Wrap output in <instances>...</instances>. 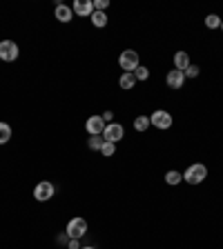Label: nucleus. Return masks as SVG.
<instances>
[{
  "mask_svg": "<svg viewBox=\"0 0 223 249\" xmlns=\"http://www.w3.org/2000/svg\"><path fill=\"white\" fill-rule=\"evenodd\" d=\"M205 178H208V167L201 165V162L190 165L185 169V174H183V180H185L187 185H201Z\"/></svg>",
  "mask_w": 223,
  "mask_h": 249,
  "instance_id": "f257e3e1",
  "label": "nucleus"
},
{
  "mask_svg": "<svg viewBox=\"0 0 223 249\" xmlns=\"http://www.w3.org/2000/svg\"><path fill=\"white\" fill-rule=\"evenodd\" d=\"M119 65H121V69H123L125 73H134V69L141 65L139 53H136L134 49H125V52L119 56Z\"/></svg>",
  "mask_w": 223,
  "mask_h": 249,
  "instance_id": "f03ea898",
  "label": "nucleus"
},
{
  "mask_svg": "<svg viewBox=\"0 0 223 249\" xmlns=\"http://www.w3.org/2000/svg\"><path fill=\"white\" fill-rule=\"evenodd\" d=\"M65 233H67L69 238H76L81 240L87 233V220L85 218H72L67 223V229H65Z\"/></svg>",
  "mask_w": 223,
  "mask_h": 249,
  "instance_id": "7ed1b4c3",
  "label": "nucleus"
},
{
  "mask_svg": "<svg viewBox=\"0 0 223 249\" xmlns=\"http://www.w3.org/2000/svg\"><path fill=\"white\" fill-rule=\"evenodd\" d=\"M54 194H56V187H54L52 182H47V180L38 182V185L34 187V198H36L38 202H47V200H52Z\"/></svg>",
  "mask_w": 223,
  "mask_h": 249,
  "instance_id": "20e7f679",
  "label": "nucleus"
},
{
  "mask_svg": "<svg viewBox=\"0 0 223 249\" xmlns=\"http://www.w3.org/2000/svg\"><path fill=\"white\" fill-rule=\"evenodd\" d=\"M125 136V129H123V124H119V123H112L109 124H105V129H103V138H105V142H119L121 138Z\"/></svg>",
  "mask_w": 223,
  "mask_h": 249,
  "instance_id": "39448f33",
  "label": "nucleus"
},
{
  "mask_svg": "<svg viewBox=\"0 0 223 249\" xmlns=\"http://www.w3.org/2000/svg\"><path fill=\"white\" fill-rule=\"evenodd\" d=\"M150 123L154 124L156 129H170L172 127V114H167V111H163V109H156L154 114L150 116Z\"/></svg>",
  "mask_w": 223,
  "mask_h": 249,
  "instance_id": "423d86ee",
  "label": "nucleus"
},
{
  "mask_svg": "<svg viewBox=\"0 0 223 249\" xmlns=\"http://www.w3.org/2000/svg\"><path fill=\"white\" fill-rule=\"evenodd\" d=\"M18 58V45L14 40H2L0 42V60L14 62Z\"/></svg>",
  "mask_w": 223,
  "mask_h": 249,
  "instance_id": "0eeeda50",
  "label": "nucleus"
},
{
  "mask_svg": "<svg viewBox=\"0 0 223 249\" xmlns=\"http://www.w3.org/2000/svg\"><path fill=\"white\" fill-rule=\"evenodd\" d=\"M105 120L103 116H89L87 123H85V129L89 131V136H103V129H105Z\"/></svg>",
  "mask_w": 223,
  "mask_h": 249,
  "instance_id": "6e6552de",
  "label": "nucleus"
},
{
  "mask_svg": "<svg viewBox=\"0 0 223 249\" xmlns=\"http://www.w3.org/2000/svg\"><path fill=\"white\" fill-rule=\"evenodd\" d=\"M185 80H187L185 73L179 71V69H172V71H167V76H165V83L170 89H181Z\"/></svg>",
  "mask_w": 223,
  "mask_h": 249,
  "instance_id": "1a4fd4ad",
  "label": "nucleus"
},
{
  "mask_svg": "<svg viewBox=\"0 0 223 249\" xmlns=\"http://www.w3.org/2000/svg\"><path fill=\"white\" fill-rule=\"evenodd\" d=\"M72 11L76 16H92L94 14V2L92 0H74V5H72Z\"/></svg>",
  "mask_w": 223,
  "mask_h": 249,
  "instance_id": "9d476101",
  "label": "nucleus"
},
{
  "mask_svg": "<svg viewBox=\"0 0 223 249\" xmlns=\"http://www.w3.org/2000/svg\"><path fill=\"white\" fill-rule=\"evenodd\" d=\"M54 16H56L58 22L67 25V22H72L74 11H72V7H67V5H56V9H54Z\"/></svg>",
  "mask_w": 223,
  "mask_h": 249,
  "instance_id": "9b49d317",
  "label": "nucleus"
},
{
  "mask_svg": "<svg viewBox=\"0 0 223 249\" xmlns=\"http://www.w3.org/2000/svg\"><path fill=\"white\" fill-rule=\"evenodd\" d=\"M190 65H192V60H190V53H187V52H177V53H174V69L185 71Z\"/></svg>",
  "mask_w": 223,
  "mask_h": 249,
  "instance_id": "f8f14e48",
  "label": "nucleus"
},
{
  "mask_svg": "<svg viewBox=\"0 0 223 249\" xmlns=\"http://www.w3.org/2000/svg\"><path fill=\"white\" fill-rule=\"evenodd\" d=\"M89 20H92L94 27L103 29V27H107V14H105V11H94V14L89 16Z\"/></svg>",
  "mask_w": 223,
  "mask_h": 249,
  "instance_id": "ddd939ff",
  "label": "nucleus"
},
{
  "mask_svg": "<svg viewBox=\"0 0 223 249\" xmlns=\"http://www.w3.org/2000/svg\"><path fill=\"white\" fill-rule=\"evenodd\" d=\"M119 85H121V89H125V91H130V89H134V85H136L134 73H123V76L119 78Z\"/></svg>",
  "mask_w": 223,
  "mask_h": 249,
  "instance_id": "4468645a",
  "label": "nucleus"
},
{
  "mask_svg": "<svg viewBox=\"0 0 223 249\" xmlns=\"http://www.w3.org/2000/svg\"><path fill=\"white\" fill-rule=\"evenodd\" d=\"M165 182H167V185H172V187L179 185V182H183V174H181V171H177V169H170L165 174Z\"/></svg>",
  "mask_w": 223,
  "mask_h": 249,
  "instance_id": "2eb2a0df",
  "label": "nucleus"
},
{
  "mask_svg": "<svg viewBox=\"0 0 223 249\" xmlns=\"http://www.w3.org/2000/svg\"><path fill=\"white\" fill-rule=\"evenodd\" d=\"M11 140V124L0 123V145H7Z\"/></svg>",
  "mask_w": 223,
  "mask_h": 249,
  "instance_id": "dca6fc26",
  "label": "nucleus"
},
{
  "mask_svg": "<svg viewBox=\"0 0 223 249\" xmlns=\"http://www.w3.org/2000/svg\"><path fill=\"white\" fill-rule=\"evenodd\" d=\"M87 145H89V149H92V151H101V149H103V145H105V138H103V136H89Z\"/></svg>",
  "mask_w": 223,
  "mask_h": 249,
  "instance_id": "f3484780",
  "label": "nucleus"
},
{
  "mask_svg": "<svg viewBox=\"0 0 223 249\" xmlns=\"http://www.w3.org/2000/svg\"><path fill=\"white\" fill-rule=\"evenodd\" d=\"M150 118H147V116H139V118L134 120V129L136 131H147V127H150Z\"/></svg>",
  "mask_w": 223,
  "mask_h": 249,
  "instance_id": "a211bd4d",
  "label": "nucleus"
},
{
  "mask_svg": "<svg viewBox=\"0 0 223 249\" xmlns=\"http://www.w3.org/2000/svg\"><path fill=\"white\" fill-rule=\"evenodd\" d=\"M205 27H208V29H219V27H221V18H219L217 14H210L208 18H205Z\"/></svg>",
  "mask_w": 223,
  "mask_h": 249,
  "instance_id": "6ab92c4d",
  "label": "nucleus"
},
{
  "mask_svg": "<svg viewBox=\"0 0 223 249\" xmlns=\"http://www.w3.org/2000/svg\"><path fill=\"white\" fill-rule=\"evenodd\" d=\"M134 78L136 80H147V78H150V69L143 67V65H139V67L134 69Z\"/></svg>",
  "mask_w": 223,
  "mask_h": 249,
  "instance_id": "aec40b11",
  "label": "nucleus"
},
{
  "mask_svg": "<svg viewBox=\"0 0 223 249\" xmlns=\"http://www.w3.org/2000/svg\"><path fill=\"white\" fill-rule=\"evenodd\" d=\"M101 154L107 156V158H112V156L116 154V145H114V142H105L103 149H101Z\"/></svg>",
  "mask_w": 223,
  "mask_h": 249,
  "instance_id": "412c9836",
  "label": "nucleus"
},
{
  "mask_svg": "<svg viewBox=\"0 0 223 249\" xmlns=\"http://www.w3.org/2000/svg\"><path fill=\"white\" fill-rule=\"evenodd\" d=\"M183 73H185V78H197L199 73H201V69H199L197 65H190V67H187Z\"/></svg>",
  "mask_w": 223,
  "mask_h": 249,
  "instance_id": "4be33fe9",
  "label": "nucleus"
},
{
  "mask_svg": "<svg viewBox=\"0 0 223 249\" xmlns=\"http://www.w3.org/2000/svg\"><path fill=\"white\" fill-rule=\"evenodd\" d=\"M92 2H94V11H105L109 7L107 0H92Z\"/></svg>",
  "mask_w": 223,
  "mask_h": 249,
  "instance_id": "5701e85b",
  "label": "nucleus"
},
{
  "mask_svg": "<svg viewBox=\"0 0 223 249\" xmlns=\"http://www.w3.org/2000/svg\"><path fill=\"white\" fill-rule=\"evenodd\" d=\"M56 243L58 245H67L69 243V236H67V233H58V236H56Z\"/></svg>",
  "mask_w": 223,
  "mask_h": 249,
  "instance_id": "b1692460",
  "label": "nucleus"
},
{
  "mask_svg": "<svg viewBox=\"0 0 223 249\" xmlns=\"http://www.w3.org/2000/svg\"><path fill=\"white\" fill-rule=\"evenodd\" d=\"M67 249H81V240H76V238H69Z\"/></svg>",
  "mask_w": 223,
  "mask_h": 249,
  "instance_id": "393cba45",
  "label": "nucleus"
},
{
  "mask_svg": "<svg viewBox=\"0 0 223 249\" xmlns=\"http://www.w3.org/2000/svg\"><path fill=\"white\" fill-rule=\"evenodd\" d=\"M112 118H114V114H112V111H105V114H103V120H105V123H112Z\"/></svg>",
  "mask_w": 223,
  "mask_h": 249,
  "instance_id": "a878e982",
  "label": "nucleus"
},
{
  "mask_svg": "<svg viewBox=\"0 0 223 249\" xmlns=\"http://www.w3.org/2000/svg\"><path fill=\"white\" fill-rule=\"evenodd\" d=\"M81 249H96V247H81Z\"/></svg>",
  "mask_w": 223,
  "mask_h": 249,
  "instance_id": "bb28decb",
  "label": "nucleus"
},
{
  "mask_svg": "<svg viewBox=\"0 0 223 249\" xmlns=\"http://www.w3.org/2000/svg\"><path fill=\"white\" fill-rule=\"evenodd\" d=\"M221 29H223V20H221Z\"/></svg>",
  "mask_w": 223,
  "mask_h": 249,
  "instance_id": "cd10ccee",
  "label": "nucleus"
}]
</instances>
